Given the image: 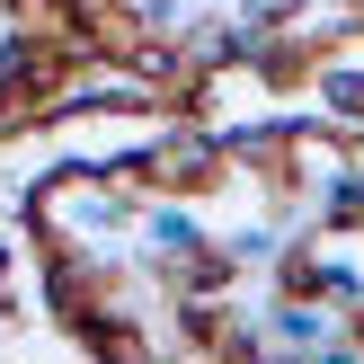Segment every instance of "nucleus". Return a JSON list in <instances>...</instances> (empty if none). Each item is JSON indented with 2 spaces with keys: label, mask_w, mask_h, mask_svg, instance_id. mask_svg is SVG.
<instances>
[{
  "label": "nucleus",
  "mask_w": 364,
  "mask_h": 364,
  "mask_svg": "<svg viewBox=\"0 0 364 364\" xmlns=\"http://www.w3.org/2000/svg\"><path fill=\"white\" fill-rule=\"evenodd\" d=\"M124 169L142 178V196H178V205H187V196H213V187H223L231 160H223V142H213L205 124H160Z\"/></svg>",
  "instance_id": "nucleus-1"
},
{
  "label": "nucleus",
  "mask_w": 364,
  "mask_h": 364,
  "mask_svg": "<svg viewBox=\"0 0 364 364\" xmlns=\"http://www.w3.org/2000/svg\"><path fill=\"white\" fill-rule=\"evenodd\" d=\"M134 240H142V267H169V258H196V249H213V231L196 223V205H178V196H151V205H142V223H134Z\"/></svg>",
  "instance_id": "nucleus-2"
},
{
  "label": "nucleus",
  "mask_w": 364,
  "mask_h": 364,
  "mask_svg": "<svg viewBox=\"0 0 364 364\" xmlns=\"http://www.w3.org/2000/svg\"><path fill=\"white\" fill-rule=\"evenodd\" d=\"M258 329H267V347H284V355H320L338 338V311H320V302H276L267 294L258 302Z\"/></svg>",
  "instance_id": "nucleus-3"
},
{
  "label": "nucleus",
  "mask_w": 364,
  "mask_h": 364,
  "mask_svg": "<svg viewBox=\"0 0 364 364\" xmlns=\"http://www.w3.org/2000/svg\"><path fill=\"white\" fill-rule=\"evenodd\" d=\"M311 231H364V160L311 187Z\"/></svg>",
  "instance_id": "nucleus-4"
},
{
  "label": "nucleus",
  "mask_w": 364,
  "mask_h": 364,
  "mask_svg": "<svg viewBox=\"0 0 364 364\" xmlns=\"http://www.w3.org/2000/svg\"><path fill=\"white\" fill-rule=\"evenodd\" d=\"M213 249L231 258V276H267V267L284 258V231H276V223H231Z\"/></svg>",
  "instance_id": "nucleus-5"
},
{
  "label": "nucleus",
  "mask_w": 364,
  "mask_h": 364,
  "mask_svg": "<svg viewBox=\"0 0 364 364\" xmlns=\"http://www.w3.org/2000/svg\"><path fill=\"white\" fill-rule=\"evenodd\" d=\"M311 364H364V347H355V338H329V347H320Z\"/></svg>",
  "instance_id": "nucleus-6"
}]
</instances>
